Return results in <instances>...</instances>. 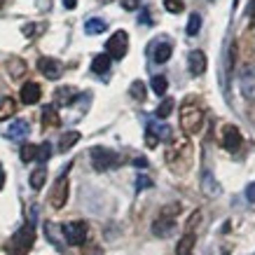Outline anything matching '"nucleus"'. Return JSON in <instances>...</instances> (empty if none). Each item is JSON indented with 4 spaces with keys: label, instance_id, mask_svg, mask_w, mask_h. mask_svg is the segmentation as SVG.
<instances>
[{
    "label": "nucleus",
    "instance_id": "obj_1",
    "mask_svg": "<svg viewBox=\"0 0 255 255\" xmlns=\"http://www.w3.org/2000/svg\"><path fill=\"white\" fill-rule=\"evenodd\" d=\"M201 127H204V110L192 101H185L180 108V129L187 136H197L201 131Z\"/></svg>",
    "mask_w": 255,
    "mask_h": 255
},
{
    "label": "nucleus",
    "instance_id": "obj_2",
    "mask_svg": "<svg viewBox=\"0 0 255 255\" xmlns=\"http://www.w3.org/2000/svg\"><path fill=\"white\" fill-rule=\"evenodd\" d=\"M35 244V230L33 225H23L21 230L9 239L7 244V255H26Z\"/></svg>",
    "mask_w": 255,
    "mask_h": 255
},
{
    "label": "nucleus",
    "instance_id": "obj_3",
    "mask_svg": "<svg viewBox=\"0 0 255 255\" xmlns=\"http://www.w3.org/2000/svg\"><path fill=\"white\" fill-rule=\"evenodd\" d=\"M92 164L96 171H108L113 166L120 164V157L113 150H106V147H94L92 150Z\"/></svg>",
    "mask_w": 255,
    "mask_h": 255
},
{
    "label": "nucleus",
    "instance_id": "obj_4",
    "mask_svg": "<svg viewBox=\"0 0 255 255\" xmlns=\"http://www.w3.org/2000/svg\"><path fill=\"white\" fill-rule=\"evenodd\" d=\"M127 49H129V35L124 31H115L110 35L108 45H106V54H108L110 59H124Z\"/></svg>",
    "mask_w": 255,
    "mask_h": 255
},
{
    "label": "nucleus",
    "instance_id": "obj_5",
    "mask_svg": "<svg viewBox=\"0 0 255 255\" xmlns=\"http://www.w3.org/2000/svg\"><path fill=\"white\" fill-rule=\"evenodd\" d=\"M63 237L70 246H82L87 241V223L82 220H75V223L63 225Z\"/></svg>",
    "mask_w": 255,
    "mask_h": 255
},
{
    "label": "nucleus",
    "instance_id": "obj_6",
    "mask_svg": "<svg viewBox=\"0 0 255 255\" xmlns=\"http://www.w3.org/2000/svg\"><path fill=\"white\" fill-rule=\"evenodd\" d=\"M66 201H68V176L63 173L54 183V190L49 194V204H52V209H63Z\"/></svg>",
    "mask_w": 255,
    "mask_h": 255
},
{
    "label": "nucleus",
    "instance_id": "obj_7",
    "mask_svg": "<svg viewBox=\"0 0 255 255\" xmlns=\"http://www.w3.org/2000/svg\"><path fill=\"white\" fill-rule=\"evenodd\" d=\"M239 89H241V96H244V99L255 101V66H246V68L241 70Z\"/></svg>",
    "mask_w": 255,
    "mask_h": 255
},
{
    "label": "nucleus",
    "instance_id": "obj_8",
    "mask_svg": "<svg viewBox=\"0 0 255 255\" xmlns=\"http://www.w3.org/2000/svg\"><path fill=\"white\" fill-rule=\"evenodd\" d=\"M244 143V136H241L239 127H234V124H227L223 129V147L225 150H230V152H237Z\"/></svg>",
    "mask_w": 255,
    "mask_h": 255
},
{
    "label": "nucleus",
    "instance_id": "obj_9",
    "mask_svg": "<svg viewBox=\"0 0 255 255\" xmlns=\"http://www.w3.org/2000/svg\"><path fill=\"white\" fill-rule=\"evenodd\" d=\"M38 68L40 73L45 75L47 80H59L63 73V66L56 59H49V56H42V59H38Z\"/></svg>",
    "mask_w": 255,
    "mask_h": 255
},
{
    "label": "nucleus",
    "instance_id": "obj_10",
    "mask_svg": "<svg viewBox=\"0 0 255 255\" xmlns=\"http://www.w3.org/2000/svg\"><path fill=\"white\" fill-rule=\"evenodd\" d=\"M21 103H26V106H35L40 101V96H42V89H40L38 82H26V85L21 87Z\"/></svg>",
    "mask_w": 255,
    "mask_h": 255
},
{
    "label": "nucleus",
    "instance_id": "obj_11",
    "mask_svg": "<svg viewBox=\"0 0 255 255\" xmlns=\"http://www.w3.org/2000/svg\"><path fill=\"white\" fill-rule=\"evenodd\" d=\"M173 232H176V220H173V218L159 216L155 223H152V234H155V237H171Z\"/></svg>",
    "mask_w": 255,
    "mask_h": 255
},
{
    "label": "nucleus",
    "instance_id": "obj_12",
    "mask_svg": "<svg viewBox=\"0 0 255 255\" xmlns=\"http://www.w3.org/2000/svg\"><path fill=\"white\" fill-rule=\"evenodd\" d=\"M187 68H190L192 75H201V73L206 70V54L199 52V49L190 52V56H187Z\"/></svg>",
    "mask_w": 255,
    "mask_h": 255
},
{
    "label": "nucleus",
    "instance_id": "obj_13",
    "mask_svg": "<svg viewBox=\"0 0 255 255\" xmlns=\"http://www.w3.org/2000/svg\"><path fill=\"white\" fill-rule=\"evenodd\" d=\"M201 190H204V194L211 197V199L220 194V185L216 183V178L211 176L209 171H204V176H201Z\"/></svg>",
    "mask_w": 255,
    "mask_h": 255
},
{
    "label": "nucleus",
    "instance_id": "obj_14",
    "mask_svg": "<svg viewBox=\"0 0 255 255\" xmlns=\"http://www.w3.org/2000/svg\"><path fill=\"white\" fill-rule=\"evenodd\" d=\"M75 96H78V92H75V87H59L54 92V99L59 106H70L73 101H75Z\"/></svg>",
    "mask_w": 255,
    "mask_h": 255
},
{
    "label": "nucleus",
    "instance_id": "obj_15",
    "mask_svg": "<svg viewBox=\"0 0 255 255\" xmlns=\"http://www.w3.org/2000/svg\"><path fill=\"white\" fill-rule=\"evenodd\" d=\"M23 136H28V122H26V120H16V122L9 124L7 138L19 140V138H23Z\"/></svg>",
    "mask_w": 255,
    "mask_h": 255
},
{
    "label": "nucleus",
    "instance_id": "obj_16",
    "mask_svg": "<svg viewBox=\"0 0 255 255\" xmlns=\"http://www.w3.org/2000/svg\"><path fill=\"white\" fill-rule=\"evenodd\" d=\"M110 63H113V59H110L108 54H96L92 61V70L94 73H99V75H103V73H108L110 70Z\"/></svg>",
    "mask_w": 255,
    "mask_h": 255
},
{
    "label": "nucleus",
    "instance_id": "obj_17",
    "mask_svg": "<svg viewBox=\"0 0 255 255\" xmlns=\"http://www.w3.org/2000/svg\"><path fill=\"white\" fill-rule=\"evenodd\" d=\"M194 244H197V239H194V234L187 232L185 237H180V241H178V246H176V255H190L192 253V248Z\"/></svg>",
    "mask_w": 255,
    "mask_h": 255
},
{
    "label": "nucleus",
    "instance_id": "obj_18",
    "mask_svg": "<svg viewBox=\"0 0 255 255\" xmlns=\"http://www.w3.org/2000/svg\"><path fill=\"white\" fill-rule=\"evenodd\" d=\"M16 113V101L12 96H5V99L0 101V122L2 120H9V117Z\"/></svg>",
    "mask_w": 255,
    "mask_h": 255
},
{
    "label": "nucleus",
    "instance_id": "obj_19",
    "mask_svg": "<svg viewBox=\"0 0 255 255\" xmlns=\"http://www.w3.org/2000/svg\"><path fill=\"white\" fill-rule=\"evenodd\" d=\"M106 28H108V23L103 21V19H99V16H94V19L85 21V33L87 35H99V33H103Z\"/></svg>",
    "mask_w": 255,
    "mask_h": 255
},
{
    "label": "nucleus",
    "instance_id": "obj_20",
    "mask_svg": "<svg viewBox=\"0 0 255 255\" xmlns=\"http://www.w3.org/2000/svg\"><path fill=\"white\" fill-rule=\"evenodd\" d=\"M42 122H45V127H59V115H56V108L54 106H45L42 108Z\"/></svg>",
    "mask_w": 255,
    "mask_h": 255
},
{
    "label": "nucleus",
    "instance_id": "obj_21",
    "mask_svg": "<svg viewBox=\"0 0 255 255\" xmlns=\"http://www.w3.org/2000/svg\"><path fill=\"white\" fill-rule=\"evenodd\" d=\"M171 52H173V49H171L169 42H159V45L155 47V61L157 63H166L171 59Z\"/></svg>",
    "mask_w": 255,
    "mask_h": 255
},
{
    "label": "nucleus",
    "instance_id": "obj_22",
    "mask_svg": "<svg viewBox=\"0 0 255 255\" xmlns=\"http://www.w3.org/2000/svg\"><path fill=\"white\" fill-rule=\"evenodd\" d=\"M45 180H47V169H35L31 173V187L33 190H42V185H45Z\"/></svg>",
    "mask_w": 255,
    "mask_h": 255
},
{
    "label": "nucleus",
    "instance_id": "obj_23",
    "mask_svg": "<svg viewBox=\"0 0 255 255\" xmlns=\"http://www.w3.org/2000/svg\"><path fill=\"white\" fill-rule=\"evenodd\" d=\"M150 129H152V133H155L159 140H173V131H171V127H166V124H150Z\"/></svg>",
    "mask_w": 255,
    "mask_h": 255
},
{
    "label": "nucleus",
    "instance_id": "obj_24",
    "mask_svg": "<svg viewBox=\"0 0 255 255\" xmlns=\"http://www.w3.org/2000/svg\"><path fill=\"white\" fill-rule=\"evenodd\" d=\"M78 140H80V133L78 131H68L61 140H59V150H61V152H66V150H70V147L75 145Z\"/></svg>",
    "mask_w": 255,
    "mask_h": 255
},
{
    "label": "nucleus",
    "instance_id": "obj_25",
    "mask_svg": "<svg viewBox=\"0 0 255 255\" xmlns=\"http://www.w3.org/2000/svg\"><path fill=\"white\" fill-rule=\"evenodd\" d=\"M7 68H9V75H12V78H21L23 73H26V63L21 61V59H12V61L7 63Z\"/></svg>",
    "mask_w": 255,
    "mask_h": 255
},
{
    "label": "nucleus",
    "instance_id": "obj_26",
    "mask_svg": "<svg viewBox=\"0 0 255 255\" xmlns=\"http://www.w3.org/2000/svg\"><path fill=\"white\" fill-rule=\"evenodd\" d=\"M166 89H169L166 78H164V75H155V78H152V92H155L157 96H164V94H166Z\"/></svg>",
    "mask_w": 255,
    "mask_h": 255
},
{
    "label": "nucleus",
    "instance_id": "obj_27",
    "mask_svg": "<svg viewBox=\"0 0 255 255\" xmlns=\"http://www.w3.org/2000/svg\"><path fill=\"white\" fill-rule=\"evenodd\" d=\"M173 106H176V103H173V99H164L162 103H159V108H157V117H159V120H166V117L171 115Z\"/></svg>",
    "mask_w": 255,
    "mask_h": 255
},
{
    "label": "nucleus",
    "instance_id": "obj_28",
    "mask_svg": "<svg viewBox=\"0 0 255 255\" xmlns=\"http://www.w3.org/2000/svg\"><path fill=\"white\" fill-rule=\"evenodd\" d=\"M33 159H38V145L28 143L21 147V162H33Z\"/></svg>",
    "mask_w": 255,
    "mask_h": 255
},
{
    "label": "nucleus",
    "instance_id": "obj_29",
    "mask_svg": "<svg viewBox=\"0 0 255 255\" xmlns=\"http://www.w3.org/2000/svg\"><path fill=\"white\" fill-rule=\"evenodd\" d=\"M199 31H201V16L190 14V19H187V35H197Z\"/></svg>",
    "mask_w": 255,
    "mask_h": 255
},
{
    "label": "nucleus",
    "instance_id": "obj_30",
    "mask_svg": "<svg viewBox=\"0 0 255 255\" xmlns=\"http://www.w3.org/2000/svg\"><path fill=\"white\" fill-rule=\"evenodd\" d=\"M164 9L171 14H180L185 9V5H183V0H164Z\"/></svg>",
    "mask_w": 255,
    "mask_h": 255
},
{
    "label": "nucleus",
    "instance_id": "obj_31",
    "mask_svg": "<svg viewBox=\"0 0 255 255\" xmlns=\"http://www.w3.org/2000/svg\"><path fill=\"white\" fill-rule=\"evenodd\" d=\"M129 92H131V96H133L136 101H145V85H143L140 80H136V82H133Z\"/></svg>",
    "mask_w": 255,
    "mask_h": 255
},
{
    "label": "nucleus",
    "instance_id": "obj_32",
    "mask_svg": "<svg viewBox=\"0 0 255 255\" xmlns=\"http://www.w3.org/2000/svg\"><path fill=\"white\" fill-rule=\"evenodd\" d=\"M49 157H52V145H49V143L38 145V159H40V162H47Z\"/></svg>",
    "mask_w": 255,
    "mask_h": 255
},
{
    "label": "nucleus",
    "instance_id": "obj_33",
    "mask_svg": "<svg viewBox=\"0 0 255 255\" xmlns=\"http://www.w3.org/2000/svg\"><path fill=\"white\" fill-rule=\"evenodd\" d=\"M199 223H201V213H199V211H194L192 216H190V220H187L185 230H187V232H190V234H192V230H194V227H197V225H199Z\"/></svg>",
    "mask_w": 255,
    "mask_h": 255
},
{
    "label": "nucleus",
    "instance_id": "obj_34",
    "mask_svg": "<svg viewBox=\"0 0 255 255\" xmlns=\"http://www.w3.org/2000/svg\"><path fill=\"white\" fill-rule=\"evenodd\" d=\"M176 213H180V204H171V206H164V211L159 216L164 218H176Z\"/></svg>",
    "mask_w": 255,
    "mask_h": 255
},
{
    "label": "nucleus",
    "instance_id": "obj_35",
    "mask_svg": "<svg viewBox=\"0 0 255 255\" xmlns=\"http://www.w3.org/2000/svg\"><path fill=\"white\" fill-rule=\"evenodd\" d=\"M145 143H147V147H157V143H159V138L152 133V129H150V127H147V131H145Z\"/></svg>",
    "mask_w": 255,
    "mask_h": 255
},
{
    "label": "nucleus",
    "instance_id": "obj_36",
    "mask_svg": "<svg viewBox=\"0 0 255 255\" xmlns=\"http://www.w3.org/2000/svg\"><path fill=\"white\" fill-rule=\"evenodd\" d=\"M82 255H103V251H101L96 244H89V246L82 248Z\"/></svg>",
    "mask_w": 255,
    "mask_h": 255
},
{
    "label": "nucleus",
    "instance_id": "obj_37",
    "mask_svg": "<svg viewBox=\"0 0 255 255\" xmlns=\"http://www.w3.org/2000/svg\"><path fill=\"white\" fill-rule=\"evenodd\" d=\"M136 187H138V190L152 187V180H150V178H145V176H138V180H136Z\"/></svg>",
    "mask_w": 255,
    "mask_h": 255
},
{
    "label": "nucleus",
    "instance_id": "obj_38",
    "mask_svg": "<svg viewBox=\"0 0 255 255\" xmlns=\"http://www.w3.org/2000/svg\"><path fill=\"white\" fill-rule=\"evenodd\" d=\"M140 5V0H122V7L124 9H136Z\"/></svg>",
    "mask_w": 255,
    "mask_h": 255
},
{
    "label": "nucleus",
    "instance_id": "obj_39",
    "mask_svg": "<svg viewBox=\"0 0 255 255\" xmlns=\"http://www.w3.org/2000/svg\"><path fill=\"white\" fill-rule=\"evenodd\" d=\"M246 199L251 201V204L255 201V183H251V185L246 187Z\"/></svg>",
    "mask_w": 255,
    "mask_h": 255
},
{
    "label": "nucleus",
    "instance_id": "obj_40",
    "mask_svg": "<svg viewBox=\"0 0 255 255\" xmlns=\"http://www.w3.org/2000/svg\"><path fill=\"white\" fill-rule=\"evenodd\" d=\"M140 23H145V26H150V12H147V9H143V12H140Z\"/></svg>",
    "mask_w": 255,
    "mask_h": 255
},
{
    "label": "nucleus",
    "instance_id": "obj_41",
    "mask_svg": "<svg viewBox=\"0 0 255 255\" xmlns=\"http://www.w3.org/2000/svg\"><path fill=\"white\" fill-rule=\"evenodd\" d=\"M248 16H251V23L255 26V0L251 2V7H248Z\"/></svg>",
    "mask_w": 255,
    "mask_h": 255
},
{
    "label": "nucleus",
    "instance_id": "obj_42",
    "mask_svg": "<svg viewBox=\"0 0 255 255\" xmlns=\"http://www.w3.org/2000/svg\"><path fill=\"white\" fill-rule=\"evenodd\" d=\"M63 5L68 9H75V5H78V0H63Z\"/></svg>",
    "mask_w": 255,
    "mask_h": 255
},
{
    "label": "nucleus",
    "instance_id": "obj_43",
    "mask_svg": "<svg viewBox=\"0 0 255 255\" xmlns=\"http://www.w3.org/2000/svg\"><path fill=\"white\" fill-rule=\"evenodd\" d=\"M133 164H136V166H147V159H143V157H138V159H133Z\"/></svg>",
    "mask_w": 255,
    "mask_h": 255
},
{
    "label": "nucleus",
    "instance_id": "obj_44",
    "mask_svg": "<svg viewBox=\"0 0 255 255\" xmlns=\"http://www.w3.org/2000/svg\"><path fill=\"white\" fill-rule=\"evenodd\" d=\"M2 183H5V173H2V166H0V187H2Z\"/></svg>",
    "mask_w": 255,
    "mask_h": 255
},
{
    "label": "nucleus",
    "instance_id": "obj_45",
    "mask_svg": "<svg viewBox=\"0 0 255 255\" xmlns=\"http://www.w3.org/2000/svg\"><path fill=\"white\" fill-rule=\"evenodd\" d=\"M223 255H230V253H227V251H225V253H223Z\"/></svg>",
    "mask_w": 255,
    "mask_h": 255
}]
</instances>
